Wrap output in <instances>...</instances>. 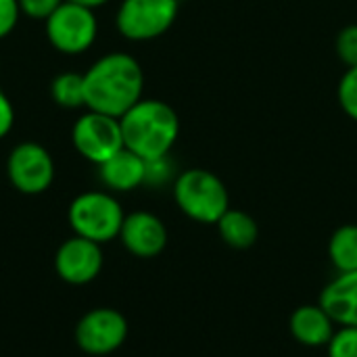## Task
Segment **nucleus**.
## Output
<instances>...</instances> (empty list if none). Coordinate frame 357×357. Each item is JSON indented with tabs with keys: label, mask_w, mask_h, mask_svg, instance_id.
I'll return each mask as SVG.
<instances>
[{
	"label": "nucleus",
	"mask_w": 357,
	"mask_h": 357,
	"mask_svg": "<svg viewBox=\"0 0 357 357\" xmlns=\"http://www.w3.org/2000/svg\"><path fill=\"white\" fill-rule=\"evenodd\" d=\"M341 326H357V270L343 272L328 282L318 301Z\"/></svg>",
	"instance_id": "nucleus-14"
},
{
	"label": "nucleus",
	"mask_w": 357,
	"mask_h": 357,
	"mask_svg": "<svg viewBox=\"0 0 357 357\" xmlns=\"http://www.w3.org/2000/svg\"><path fill=\"white\" fill-rule=\"evenodd\" d=\"M123 146L144 161L167 157L180 134L178 113L163 100L140 98L119 117Z\"/></svg>",
	"instance_id": "nucleus-2"
},
{
	"label": "nucleus",
	"mask_w": 357,
	"mask_h": 357,
	"mask_svg": "<svg viewBox=\"0 0 357 357\" xmlns=\"http://www.w3.org/2000/svg\"><path fill=\"white\" fill-rule=\"evenodd\" d=\"M126 213L119 201L102 190H88L77 195L69 205V226L73 234L94 241L98 245L119 236Z\"/></svg>",
	"instance_id": "nucleus-4"
},
{
	"label": "nucleus",
	"mask_w": 357,
	"mask_h": 357,
	"mask_svg": "<svg viewBox=\"0 0 357 357\" xmlns=\"http://www.w3.org/2000/svg\"><path fill=\"white\" fill-rule=\"evenodd\" d=\"M102 261L105 257L98 243L73 234L56 249L54 270L61 280L79 287L96 280L102 270Z\"/></svg>",
	"instance_id": "nucleus-10"
},
{
	"label": "nucleus",
	"mask_w": 357,
	"mask_h": 357,
	"mask_svg": "<svg viewBox=\"0 0 357 357\" xmlns=\"http://www.w3.org/2000/svg\"><path fill=\"white\" fill-rule=\"evenodd\" d=\"M174 199L180 211L199 224H218L230 209L226 184L211 172L192 167L174 182Z\"/></svg>",
	"instance_id": "nucleus-3"
},
{
	"label": "nucleus",
	"mask_w": 357,
	"mask_h": 357,
	"mask_svg": "<svg viewBox=\"0 0 357 357\" xmlns=\"http://www.w3.org/2000/svg\"><path fill=\"white\" fill-rule=\"evenodd\" d=\"M65 0H19L21 15L36 19V21H46Z\"/></svg>",
	"instance_id": "nucleus-21"
},
{
	"label": "nucleus",
	"mask_w": 357,
	"mask_h": 357,
	"mask_svg": "<svg viewBox=\"0 0 357 357\" xmlns=\"http://www.w3.org/2000/svg\"><path fill=\"white\" fill-rule=\"evenodd\" d=\"M100 182L113 192H130L144 184L146 180V161L136 153L121 149L111 159L98 165Z\"/></svg>",
	"instance_id": "nucleus-13"
},
{
	"label": "nucleus",
	"mask_w": 357,
	"mask_h": 357,
	"mask_svg": "<svg viewBox=\"0 0 357 357\" xmlns=\"http://www.w3.org/2000/svg\"><path fill=\"white\" fill-rule=\"evenodd\" d=\"M215 226H218L222 241L228 247L238 249V251L251 249L259 238L257 222L247 211H241V209H228Z\"/></svg>",
	"instance_id": "nucleus-15"
},
{
	"label": "nucleus",
	"mask_w": 357,
	"mask_h": 357,
	"mask_svg": "<svg viewBox=\"0 0 357 357\" xmlns=\"http://www.w3.org/2000/svg\"><path fill=\"white\" fill-rule=\"evenodd\" d=\"M169 178H172V161H169V155L146 161V180H144V184L161 186Z\"/></svg>",
	"instance_id": "nucleus-23"
},
{
	"label": "nucleus",
	"mask_w": 357,
	"mask_h": 357,
	"mask_svg": "<svg viewBox=\"0 0 357 357\" xmlns=\"http://www.w3.org/2000/svg\"><path fill=\"white\" fill-rule=\"evenodd\" d=\"M46 38L61 54H82L98 38V19L94 8L65 0L46 21Z\"/></svg>",
	"instance_id": "nucleus-5"
},
{
	"label": "nucleus",
	"mask_w": 357,
	"mask_h": 357,
	"mask_svg": "<svg viewBox=\"0 0 357 357\" xmlns=\"http://www.w3.org/2000/svg\"><path fill=\"white\" fill-rule=\"evenodd\" d=\"M71 142L75 151L94 165L105 163L115 153L126 149L119 119L90 109L75 119L71 130Z\"/></svg>",
	"instance_id": "nucleus-7"
},
{
	"label": "nucleus",
	"mask_w": 357,
	"mask_h": 357,
	"mask_svg": "<svg viewBox=\"0 0 357 357\" xmlns=\"http://www.w3.org/2000/svg\"><path fill=\"white\" fill-rule=\"evenodd\" d=\"M335 320L320 303L299 305L289 320V331L297 343L305 347H326L333 339Z\"/></svg>",
	"instance_id": "nucleus-12"
},
{
	"label": "nucleus",
	"mask_w": 357,
	"mask_h": 357,
	"mask_svg": "<svg viewBox=\"0 0 357 357\" xmlns=\"http://www.w3.org/2000/svg\"><path fill=\"white\" fill-rule=\"evenodd\" d=\"M52 100L63 109H79L86 107V92H84V73L65 71L59 73L50 84Z\"/></svg>",
	"instance_id": "nucleus-17"
},
{
	"label": "nucleus",
	"mask_w": 357,
	"mask_h": 357,
	"mask_svg": "<svg viewBox=\"0 0 357 357\" xmlns=\"http://www.w3.org/2000/svg\"><path fill=\"white\" fill-rule=\"evenodd\" d=\"M119 238L132 255L140 259H151V257H157L165 249L167 228L155 213L134 211L126 215Z\"/></svg>",
	"instance_id": "nucleus-11"
},
{
	"label": "nucleus",
	"mask_w": 357,
	"mask_h": 357,
	"mask_svg": "<svg viewBox=\"0 0 357 357\" xmlns=\"http://www.w3.org/2000/svg\"><path fill=\"white\" fill-rule=\"evenodd\" d=\"M326 349L328 357H357V326H341Z\"/></svg>",
	"instance_id": "nucleus-19"
},
{
	"label": "nucleus",
	"mask_w": 357,
	"mask_h": 357,
	"mask_svg": "<svg viewBox=\"0 0 357 357\" xmlns=\"http://www.w3.org/2000/svg\"><path fill=\"white\" fill-rule=\"evenodd\" d=\"M69 2H75V4H82V6H88V8H98V6H105L111 0H69Z\"/></svg>",
	"instance_id": "nucleus-25"
},
{
	"label": "nucleus",
	"mask_w": 357,
	"mask_h": 357,
	"mask_svg": "<svg viewBox=\"0 0 357 357\" xmlns=\"http://www.w3.org/2000/svg\"><path fill=\"white\" fill-rule=\"evenodd\" d=\"M328 257L333 266L343 272L357 270V224H345L337 228L328 243Z\"/></svg>",
	"instance_id": "nucleus-16"
},
{
	"label": "nucleus",
	"mask_w": 357,
	"mask_h": 357,
	"mask_svg": "<svg viewBox=\"0 0 357 357\" xmlns=\"http://www.w3.org/2000/svg\"><path fill=\"white\" fill-rule=\"evenodd\" d=\"M142 90L144 71L128 52H109L84 73L86 109L117 119L142 98Z\"/></svg>",
	"instance_id": "nucleus-1"
},
{
	"label": "nucleus",
	"mask_w": 357,
	"mask_h": 357,
	"mask_svg": "<svg viewBox=\"0 0 357 357\" xmlns=\"http://www.w3.org/2000/svg\"><path fill=\"white\" fill-rule=\"evenodd\" d=\"M178 10V0H121L115 25L126 40L149 42L163 36L174 25Z\"/></svg>",
	"instance_id": "nucleus-6"
},
{
	"label": "nucleus",
	"mask_w": 357,
	"mask_h": 357,
	"mask_svg": "<svg viewBox=\"0 0 357 357\" xmlns=\"http://www.w3.org/2000/svg\"><path fill=\"white\" fill-rule=\"evenodd\" d=\"M13 126H15V107L10 98L0 90V140L10 134Z\"/></svg>",
	"instance_id": "nucleus-24"
},
{
	"label": "nucleus",
	"mask_w": 357,
	"mask_h": 357,
	"mask_svg": "<svg viewBox=\"0 0 357 357\" xmlns=\"http://www.w3.org/2000/svg\"><path fill=\"white\" fill-rule=\"evenodd\" d=\"M19 17H21L19 0H0V40H4L15 31Z\"/></svg>",
	"instance_id": "nucleus-22"
},
{
	"label": "nucleus",
	"mask_w": 357,
	"mask_h": 357,
	"mask_svg": "<svg viewBox=\"0 0 357 357\" xmlns=\"http://www.w3.org/2000/svg\"><path fill=\"white\" fill-rule=\"evenodd\" d=\"M339 105L354 121H357V67H347L339 82Z\"/></svg>",
	"instance_id": "nucleus-18"
},
{
	"label": "nucleus",
	"mask_w": 357,
	"mask_h": 357,
	"mask_svg": "<svg viewBox=\"0 0 357 357\" xmlns=\"http://www.w3.org/2000/svg\"><path fill=\"white\" fill-rule=\"evenodd\" d=\"M128 339V320L113 307H94L86 312L75 326V343L90 356H109Z\"/></svg>",
	"instance_id": "nucleus-8"
},
{
	"label": "nucleus",
	"mask_w": 357,
	"mask_h": 357,
	"mask_svg": "<svg viewBox=\"0 0 357 357\" xmlns=\"http://www.w3.org/2000/svg\"><path fill=\"white\" fill-rule=\"evenodd\" d=\"M335 48L347 67H357V25H347L339 31Z\"/></svg>",
	"instance_id": "nucleus-20"
},
{
	"label": "nucleus",
	"mask_w": 357,
	"mask_h": 357,
	"mask_svg": "<svg viewBox=\"0 0 357 357\" xmlns=\"http://www.w3.org/2000/svg\"><path fill=\"white\" fill-rule=\"evenodd\" d=\"M6 176L19 192L40 195L48 190L54 180L52 155L38 142H21L6 159Z\"/></svg>",
	"instance_id": "nucleus-9"
}]
</instances>
